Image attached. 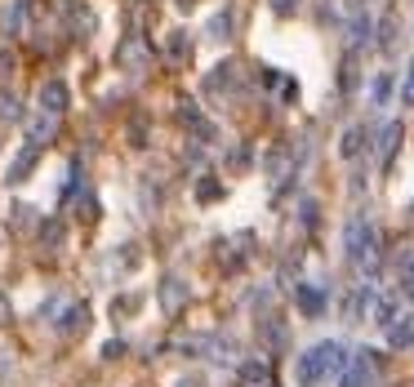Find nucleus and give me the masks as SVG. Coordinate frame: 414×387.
<instances>
[{
  "label": "nucleus",
  "mask_w": 414,
  "mask_h": 387,
  "mask_svg": "<svg viewBox=\"0 0 414 387\" xmlns=\"http://www.w3.org/2000/svg\"><path fill=\"white\" fill-rule=\"evenodd\" d=\"M63 232H67V223H63V219H54V223H45V227H41V240H45V245H58V240H63Z\"/></svg>",
  "instance_id": "18"
},
{
  "label": "nucleus",
  "mask_w": 414,
  "mask_h": 387,
  "mask_svg": "<svg viewBox=\"0 0 414 387\" xmlns=\"http://www.w3.org/2000/svg\"><path fill=\"white\" fill-rule=\"evenodd\" d=\"M178 387H197V383H192V379H183V383H178Z\"/></svg>",
  "instance_id": "30"
},
{
  "label": "nucleus",
  "mask_w": 414,
  "mask_h": 387,
  "mask_svg": "<svg viewBox=\"0 0 414 387\" xmlns=\"http://www.w3.org/2000/svg\"><path fill=\"white\" fill-rule=\"evenodd\" d=\"M414 343V316H397L392 325H387V347H410Z\"/></svg>",
  "instance_id": "8"
},
{
  "label": "nucleus",
  "mask_w": 414,
  "mask_h": 387,
  "mask_svg": "<svg viewBox=\"0 0 414 387\" xmlns=\"http://www.w3.org/2000/svg\"><path fill=\"white\" fill-rule=\"evenodd\" d=\"M343 365H348L343 343H316V347H308V352L299 356V383L303 387H316L325 374H338Z\"/></svg>",
  "instance_id": "1"
},
{
  "label": "nucleus",
  "mask_w": 414,
  "mask_h": 387,
  "mask_svg": "<svg viewBox=\"0 0 414 387\" xmlns=\"http://www.w3.org/2000/svg\"><path fill=\"white\" fill-rule=\"evenodd\" d=\"M294 303L303 316H321L325 312V289L321 285H294Z\"/></svg>",
  "instance_id": "5"
},
{
  "label": "nucleus",
  "mask_w": 414,
  "mask_h": 387,
  "mask_svg": "<svg viewBox=\"0 0 414 387\" xmlns=\"http://www.w3.org/2000/svg\"><path fill=\"white\" fill-rule=\"evenodd\" d=\"M267 379V365H263V360H245V365H241V383H245V387H259Z\"/></svg>",
  "instance_id": "14"
},
{
  "label": "nucleus",
  "mask_w": 414,
  "mask_h": 387,
  "mask_svg": "<svg viewBox=\"0 0 414 387\" xmlns=\"http://www.w3.org/2000/svg\"><path fill=\"white\" fill-rule=\"evenodd\" d=\"M374 321H379V325H383V330H387V325H392V321H397V298H392V294H383V298H379V303H374Z\"/></svg>",
  "instance_id": "13"
},
{
  "label": "nucleus",
  "mask_w": 414,
  "mask_h": 387,
  "mask_svg": "<svg viewBox=\"0 0 414 387\" xmlns=\"http://www.w3.org/2000/svg\"><path fill=\"white\" fill-rule=\"evenodd\" d=\"M316 223V200H303V227Z\"/></svg>",
  "instance_id": "25"
},
{
  "label": "nucleus",
  "mask_w": 414,
  "mask_h": 387,
  "mask_svg": "<svg viewBox=\"0 0 414 387\" xmlns=\"http://www.w3.org/2000/svg\"><path fill=\"white\" fill-rule=\"evenodd\" d=\"M9 67H14V54H9V50H0V76H9Z\"/></svg>",
  "instance_id": "27"
},
{
  "label": "nucleus",
  "mask_w": 414,
  "mask_h": 387,
  "mask_svg": "<svg viewBox=\"0 0 414 387\" xmlns=\"http://www.w3.org/2000/svg\"><path fill=\"white\" fill-rule=\"evenodd\" d=\"M343 240H348V258L357 263V268H365V263H374L379 236H374L370 219H352V223H348V232H343Z\"/></svg>",
  "instance_id": "2"
},
{
  "label": "nucleus",
  "mask_w": 414,
  "mask_h": 387,
  "mask_svg": "<svg viewBox=\"0 0 414 387\" xmlns=\"http://www.w3.org/2000/svg\"><path fill=\"white\" fill-rule=\"evenodd\" d=\"M272 9H276V14H294L299 0H272Z\"/></svg>",
  "instance_id": "26"
},
{
  "label": "nucleus",
  "mask_w": 414,
  "mask_h": 387,
  "mask_svg": "<svg viewBox=\"0 0 414 387\" xmlns=\"http://www.w3.org/2000/svg\"><path fill=\"white\" fill-rule=\"evenodd\" d=\"M120 352H125V343H120V338H112V343H107V347H103V360H116Z\"/></svg>",
  "instance_id": "24"
},
{
  "label": "nucleus",
  "mask_w": 414,
  "mask_h": 387,
  "mask_svg": "<svg viewBox=\"0 0 414 387\" xmlns=\"http://www.w3.org/2000/svg\"><path fill=\"white\" fill-rule=\"evenodd\" d=\"M31 22V0H5L0 9V36H22Z\"/></svg>",
  "instance_id": "3"
},
{
  "label": "nucleus",
  "mask_w": 414,
  "mask_h": 387,
  "mask_svg": "<svg viewBox=\"0 0 414 387\" xmlns=\"http://www.w3.org/2000/svg\"><path fill=\"white\" fill-rule=\"evenodd\" d=\"M397 143H401V120H392V125L383 129V138H379V156H383V165H392V156H397Z\"/></svg>",
  "instance_id": "10"
},
{
  "label": "nucleus",
  "mask_w": 414,
  "mask_h": 387,
  "mask_svg": "<svg viewBox=\"0 0 414 387\" xmlns=\"http://www.w3.org/2000/svg\"><path fill=\"white\" fill-rule=\"evenodd\" d=\"M9 321V303H5V294H0V325Z\"/></svg>",
  "instance_id": "28"
},
{
  "label": "nucleus",
  "mask_w": 414,
  "mask_h": 387,
  "mask_svg": "<svg viewBox=\"0 0 414 387\" xmlns=\"http://www.w3.org/2000/svg\"><path fill=\"white\" fill-rule=\"evenodd\" d=\"M227 31H232V9H218V14L210 18V36L214 41H227Z\"/></svg>",
  "instance_id": "15"
},
{
  "label": "nucleus",
  "mask_w": 414,
  "mask_h": 387,
  "mask_svg": "<svg viewBox=\"0 0 414 387\" xmlns=\"http://www.w3.org/2000/svg\"><path fill=\"white\" fill-rule=\"evenodd\" d=\"M165 50H169V58H187V31H174Z\"/></svg>",
  "instance_id": "19"
},
{
  "label": "nucleus",
  "mask_w": 414,
  "mask_h": 387,
  "mask_svg": "<svg viewBox=\"0 0 414 387\" xmlns=\"http://www.w3.org/2000/svg\"><path fill=\"white\" fill-rule=\"evenodd\" d=\"M36 156H41V147H31V143H27V147L18 152V161L9 165V178H5V183H22V178H27V169L36 165Z\"/></svg>",
  "instance_id": "9"
},
{
  "label": "nucleus",
  "mask_w": 414,
  "mask_h": 387,
  "mask_svg": "<svg viewBox=\"0 0 414 387\" xmlns=\"http://www.w3.org/2000/svg\"><path fill=\"white\" fill-rule=\"evenodd\" d=\"M218 196H223V183H214V178H205L197 187V200H218Z\"/></svg>",
  "instance_id": "20"
},
{
  "label": "nucleus",
  "mask_w": 414,
  "mask_h": 387,
  "mask_svg": "<svg viewBox=\"0 0 414 387\" xmlns=\"http://www.w3.org/2000/svg\"><path fill=\"white\" fill-rule=\"evenodd\" d=\"M0 120H18V98L14 94H0Z\"/></svg>",
  "instance_id": "21"
},
{
  "label": "nucleus",
  "mask_w": 414,
  "mask_h": 387,
  "mask_svg": "<svg viewBox=\"0 0 414 387\" xmlns=\"http://www.w3.org/2000/svg\"><path fill=\"white\" fill-rule=\"evenodd\" d=\"M401 103L414 107V63H410V71H406V89H401Z\"/></svg>",
  "instance_id": "22"
},
{
  "label": "nucleus",
  "mask_w": 414,
  "mask_h": 387,
  "mask_svg": "<svg viewBox=\"0 0 414 387\" xmlns=\"http://www.w3.org/2000/svg\"><path fill=\"white\" fill-rule=\"evenodd\" d=\"M361 147H365V129L352 125L348 134H343V143H338V152H343V156H361Z\"/></svg>",
  "instance_id": "12"
},
{
  "label": "nucleus",
  "mask_w": 414,
  "mask_h": 387,
  "mask_svg": "<svg viewBox=\"0 0 414 387\" xmlns=\"http://www.w3.org/2000/svg\"><path fill=\"white\" fill-rule=\"evenodd\" d=\"M259 387H267V383H259Z\"/></svg>",
  "instance_id": "31"
},
{
  "label": "nucleus",
  "mask_w": 414,
  "mask_h": 387,
  "mask_svg": "<svg viewBox=\"0 0 414 387\" xmlns=\"http://www.w3.org/2000/svg\"><path fill=\"white\" fill-rule=\"evenodd\" d=\"M161 303H165V312H178L183 303H187V281L165 276V281H161Z\"/></svg>",
  "instance_id": "6"
},
{
  "label": "nucleus",
  "mask_w": 414,
  "mask_h": 387,
  "mask_svg": "<svg viewBox=\"0 0 414 387\" xmlns=\"http://www.w3.org/2000/svg\"><path fill=\"white\" fill-rule=\"evenodd\" d=\"M178 5H183V9H192V5H197V0H178Z\"/></svg>",
  "instance_id": "29"
},
{
  "label": "nucleus",
  "mask_w": 414,
  "mask_h": 387,
  "mask_svg": "<svg viewBox=\"0 0 414 387\" xmlns=\"http://www.w3.org/2000/svg\"><path fill=\"white\" fill-rule=\"evenodd\" d=\"M401 289H406V298H414V258L406 263V276H401Z\"/></svg>",
  "instance_id": "23"
},
{
  "label": "nucleus",
  "mask_w": 414,
  "mask_h": 387,
  "mask_svg": "<svg viewBox=\"0 0 414 387\" xmlns=\"http://www.w3.org/2000/svg\"><path fill=\"white\" fill-rule=\"evenodd\" d=\"M54 129H58V116H50V112H41L31 120V129H27V143L31 147H45V143L54 138Z\"/></svg>",
  "instance_id": "7"
},
{
  "label": "nucleus",
  "mask_w": 414,
  "mask_h": 387,
  "mask_svg": "<svg viewBox=\"0 0 414 387\" xmlns=\"http://www.w3.org/2000/svg\"><path fill=\"white\" fill-rule=\"evenodd\" d=\"M365 303H370V289H365V285H361V289H357V294H352V298H348V321H357V316H361V312H365Z\"/></svg>",
  "instance_id": "17"
},
{
  "label": "nucleus",
  "mask_w": 414,
  "mask_h": 387,
  "mask_svg": "<svg viewBox=\"0 0 414 387\" xmlns=\"http://www.w3.org/2000/svg\"><path fill=\"white\" fill-rule=\"evenodd\" d=\"M67 103H71V89H67V80H50L41 89V112H50V116H63L67 112Z\"/></svg>",
  "instance_id": "4"
},
{
  "label": "nucleus",
  "mask_w": 414,
  "mask_h": 387,
  "mask_svg": "<svg viewBox=\"0 0 414 387\" xmlns=\"http://www.w3.org/2000/svg\"><path fill=\"white\" fill-rule=\"evenodd\" d=\"M370 98H374V107H383L387 98H392V76H387V71H379V76H374V89H370Z\"/></svg>",
  "instance_id": "16"
},
{
  "label": "nucleus",
  "mask_w": 414,
  "mask_h": 387,
  "mask_svg": "<svg viewBox=\"0 0 414 387\" xmlns=\"http://www.w3.org/2000/svg\"><path fill=\"white\" fill-rule=\"evenodd\" d=\"M85 316H90V312H85V303H76L71 312H63L58 330H63V334H80V330H85Z\"/></svg>",
  "instance_id": "11"
}]
</instances>
